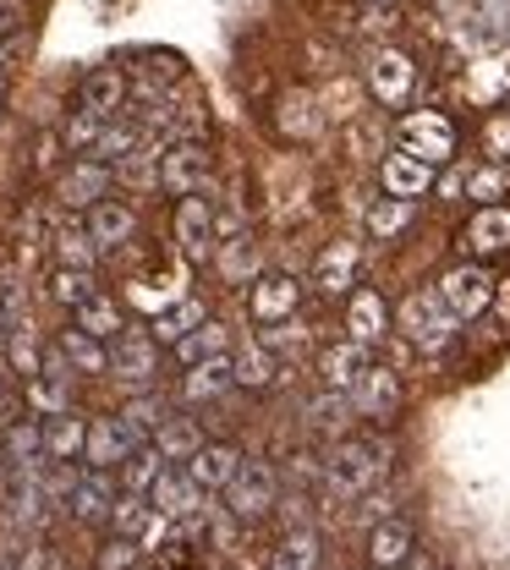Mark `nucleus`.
<instances>
[{"mask_svg": "<svg viewBox=\"0 0 510 570\" xmlns=\"http://www.w3.org/2000/svg\"><path fill=\"white\" fill-rule=\"evenodd\" d=\"M346 330H352V341L367 346V352L390 335V307H384V296H379L373 285H357V291H352V302H346Z\"/></svg>", "mask_w": 510, "mask_h": 570, "instance_id": "ddd939ff", "label": "nucleus"}, {"mask_svg": "<svg viewBox=\"0 0 510 570\" xmlns=\"http://www.w3.org/2000/svg\"><path fill=\"white\" fill-rule=\"evenodd\" d=\"M275 367H281V362H275V352H269L264 341L247 346L242 356H231V379H236L242 390H269V384H275Z\"/></svg>", "mask_w": 510, "mask_h": 570, "instance_id": "72a5a7b5", "label": "nucleus"}, {"mask_svg": "<svg viewBox=\"0 0 510 570\" xmlns=\"http://www.w3.org/2000/svg\"><path fill=\"white\" fill-rule=\"evenodd\" d=\"M412 214H418V198H379V204L367 209V236L390 242V236H401V230L412 225Z\"/></svg>", "mask_w": 510, "mask_h": 570, "instance_id": "c9c22d12", "label": "nucleus"}, {"mask_svg": "<svg viewBox=\"0 0 510 570\" xmlns=\"http://www.w3.org/2000/svg\"><path fill=\"white\" fill-rule=\"evenodd\" d=\"M176 242H182V253H187L193 264L215 258V209H209V198L187 193V198L176 204Z\"/></svg>", "mask_w": 510, "mask_h": 570, "instance_id": "1a4fd4ad", "label": "nucleus"}, {"mask_svg": "<svg viewBox=\"0 0 510 570\" xmlns=\"http://www.w3.org/2000/svg\"><path fill=\"white\" fill-rule=\"evenodd\" d=\"M219 275L231 285L253 281V275H258V247H253L247 236H231V242L219 247Z\"/></svg>", "mask_w": 510, "mask_h": 570, "instance_id": "79ce46f5", "label": "nucleus"}, {"mask_svg": "<svg viewBox=\"0 0 510 570\" xmlns=\"http://www.w3.org/2000/svg\"><path fill=\"white\" fill-rule=\"evenodd\" d=\"M0 570H11V566H0Z\"/></svg>", "mask_w": 510, "mask_h": 570, "instance_id": "13d9d810", "label": "nucleus"}, {"mask_svg": "<svg viewBox=\"0 0 510 570\" xmlns=\"http://www.w3.org/2000/svg\"><path fill=\"white\" fill-rule=\"evenodd\" d=\"M412 549H418L412 521H379V527L367 532V560H373V570H395Z\"/></svg>", "mask_w": 510, "mask_h": 570, "instance_id": "412c9836", "label": "nucleus"}, {"mask_svg": "<svg viewBox=\"0 0 510 570\" xmlns=\"http://www.w3.org/2000/svg\"><path fill=\"white\" fill-rule=\"evenodd\" d=\"M72 324L82 330V335H94V341H116L121 335V307L110 302V296H88V302H77L72 307Z\"/></svg>", "mask_w": 510, "mask_h": 570, "instance_id": "c756f323", "label": "nucleus"}, {"mask_svg": "<svg viewBox=\"0 0 510 570\" xmlns=\"http://www.w3.org/2000/svg\"><path fill=\"white\" fill-rule=\"evenodd\" d=\"M110 165H99V159H77L72 170L56 181V198L67 204V209H94L105 193H110Z\"/></svg>", "mask_w": 510, "mask_h": 570, "instance_id": "dca6fc26", "label": "nucleus"}, {"mask_svg": "<svg viewBox=\"0 0 510 570\" xmlns=\"http://www.w3.org/2000/svg\"><path fill=\"white\" fill-rule=\"evenodd\" d=\"M384 466H390V450L379 439H346V444H335V455L324 461L318 478L335 499H357L384 478Z\"/></svg>", "mask_w": 510, "mask_h": 570, "instance_id": "f257e3e1", "label": "nucleus"}, {"mask_svg": "<svg viewBox=\"0 0 510 570\" xmlns=\"http://www.w3.org/2000/svg\"><path fill=\"white\" fill-rule=\"evenodd\" d=\"M204 318H209V313H204V302H193V296H187V302L165 307V313L148 324V341H154V346H176V341H182L187 330H198Z\"/></svg>", "mask_w": 510, "mask_h": 570, "instance_id": "2f4dec72", "label": "nucleus"}, {"mask_svg": "<svg viewBox=\"0 0 510 570\" xmlns=\"http://www.w3.org/2000/svg\"><path fill=\"white\" fill-rule=\"evenodd\" d=\"M269 570H318V538H313V532L281 538L275 554H269Z\"/></svg>", "mask_w": 510, "mask_h": 570, "instance_id": "58836bf2", "label": "nucleus"}, {"mask_svg": "<svg viewBox=\"0 0 510 570\" xmlns=\"http://www.w3.org/2000/svg\"><path fill=\"white\" fill-rule=\"evenodd\" d=\"M105 373H116L121 384H133V390H148L154 384V373H159V346L148 341V330H127V335H116V346L105 352Z\"/></svg>", "mask_w": 510, "mask_h": 570, "instance_id": "0eeeda50", "label": "nucleus"}, {"mask_svg": "<svg viewBox=\"0 0 510 570\" xmlns=\"http://www.w3.org/2000/svg\"><path fill=\"white\" fill-rule=\"evenodd\" d=\"M247 307H253L258 324H281V318H292L296 307H302V281L296 275H258Z\"/></svg>", "mask_w": 510, "mask_h": 570, "instance_id": "f8f14e48", "label": "nucleus"}, {"mask_svg": "<svg viewBox=\"0 0 510 570\" xmlns=\"http://www.w3.org/2000/svg\"><path fill=\"white\" fill-rule=\"evenodd\" d=\"M379 181H384V193H390V198H423V193L434 187V165H423L418 154L395 148V154L379 165Z\"/></svg>", "mask_w": 510, "mask_h": 570, "instance_id": "f3484780", "label": "nucleus"}, {"mask_svg": "<svg viewBox=\"0 0 510 570\" xmlns=\"http://www.w3.org/2000/svg\"><path fill=\"white\" fill-rule=\"evenodd\" d=\"M127 433H121V423L116 417H99V423H88V433H82V461L88 466H99V472H110V466H121L127 461Z\"/></svg>", "mask_w": 510, "mask_h": 570, "instance_id": "4be33fe9", "label": "nucleus"}, {"mask_svg": "<svg viewBox=\"0 0 510 570\" xmlns=\"http://www.w3.org/2000/svg\"><path fill=\"white\" fill-rule=\"evenodd\" d=\"M236 379H231V356H204V362H187V379H182V395L198 406V401H219L225 390H231Z\"/></svg>", "mask_w": 510, "mask_h": 570, "instance_id": "b1692460", "label": "nucleus"}, {"mask_svg": "<svg viewBox=\"0 0 510 570\" xmlns=\"http://www.w3.org/2000/svg\"><path fill=\"white\" fill-rule=\"evenodd\" d=\"M6 335H11V313H6V302H0V346H6Z\"/></svg>", "mask_w": 510, "mask_h": 570, "instance_id": "5fc2aeb1", "label": "nucleus"}, {"mask_svg": "<svg viewBox=\"0 0 510 570\" xmlns=\"http://www.w3.org/2000/svg\"><path fill=\"white\" fill-rule=\"evenodd\" d=\"M11 570H61V560H56L50 549H22V560Z\"/></svg>", "mask_w": 510, "mask_h": 570, "instance_id": "3c124183", "label": "nucleus"}, {"mask_svg": "<svg viewBox=\"0 0 510 570\" xmlns=\"http://www.w3.org/2000/svg\"><path fill=\"white\" fill-rule=\"evenodd\" d=\"M412 82H418V67H412V56H401V50H379V56L367 61V88H373L379 105H406V99H412Z\"/></svg>", "mask_w": 510, "mask_h": 570, "instance_id": "9d476101", "label": "nucleus"}, {"mask_svg": "<svg viewBox=\"0 0 510 570\" xmlns=\"http://www.w3.org/2000/svg\"><path fill=\"white\" fill-rule=\"evenodd\" d=\"M357 258H363V253H357V242L330 247V253L313 264V285H318V291H330V296H335V291H352V285H357Z\"/></svg>", "mask_w": 510, "mask_h": 570, "instance_id": "bb28decb", "label": "nucleus"}, {"mask_svg": "<svg viewBox=\"0 0 510 570\" xmlns=\"http://www.w3.org/2000/svg\"><path fill=\"white\" fill-rule=\"evenodd\" d=\"M94 291H99L94 269H67V264H61V269L50 275V296H56L61 307H77V302H88Z\"/></svg>", "mask_w": 510, "mask_h": 570, "instance_id": "c03bdc74", "label": "nucleus"}, {"mask_svg": "<svg viewBox=\"0 0 510 570\" xmlns=\"http://www.w3.org/2000/svg\"><path fill=\"white\" fill-rule=\"evenodd\" d=\"M236 466H242V450H236V444H198V450L187 455V478H193L204 494H209V489H225Z\"/></svg>", "mask_w": 510, "mask_h": 570, "instance_id": "6ab92c4d", "label": "nucleus"}, {"mask_svg": "<svg viewBox=\"0 0 510 570\" xmlns=\"http://www.w3.org/2000/svg\"><path fill=\"white\" fill-rule=\"evenodd\" d=\"M346 406H352L357 417H373V423L395 417V412H401V379H395L390 367H373V362H367L363 379L346 390Z\"/></svg>", "mask_w": 510, "mask_h": 570, "instance_id": "6e6552de", "label": "nucleus"}, {"mask_svg": "<svg viewBox=\"0 0 510 570\" xmlns=\"http://www.w3.org/2000/svg\"><path fill=\"white\" fill-rule=\"evenodd\" d=\"M56 352L67 356V362H72L77 373H105V341H94V335H82V330H67V335H61V346H56Z\"/></svg>", "mask_w": 510, "mask_h": 570, "instance_id": "a19ab883", "label": "nucleus"}, {"mask_svg": "<svg viewBox=\"0 0 510 570\" xmlns=\"http://www.w3.org/2000/svg\"><path fill=\"white\" fill-rule=\"evenodd\" d=\"M170 198H187V193H204V181H209V154H204V142L182 138V142H165L159 148V176H154Z\"/></svg>", "mask_w": 510, "mask_h": 570, "instance_id": "20e7f679", "label": "nucleus"}, {"mask_svg": "<svg viewBox=\"0 0 510 570\" xmlns=\"http://www.w3.org/2000/svg\"><path fill=\"white\" fill-rule=\"evenodd\" d=\"M22 28V0H0V39H11Z\"/></svg>", "mask_w": 510, "mask_h": 570, "instance_id": "603ef678", "label": "nucleus"}, {"mask_svg": "<svg viewBox=\"0 0 510 570\" xmlns=\"http://www.w3.org/2000/svg\"><path fill=\"white\" fill-rule=\"evenodd\" d=\"M56 258H61L67 269H94L99 247H94V236H88L82 225H61V230H56Z\"/></svg>", "mask_w": 510, "mask_h": 570, "instance_id": "37998d69", "label": "nucleus"}, {"mask_svg": "<svg viewBox=\"0 0 510 570\" xmlns=\"http://www.w3.org/2000/svg\"><path fill=\"white\" fill-rule=\"evenodd\" d=\"M461 247H467V253H478V258L506 253L510 247V209L506 204H478V214H472V219H467V230H461Z\"/></svg>", "mask_w": 510, "mask_h": 570, "instance_id": "2eb2a0df", "label": "nucleus"}, {"mask_svg": "<svg viewBox=\"0 0 510 570\" xmlns=\"http://www.w3.org/2000/svg\"><path fill=\"white\" fill-rule=\"evenodd\" d=\"M148 504H154V515H170V521H187V515H198L204 510V489L187 478V472H159L154 483H148Z\"/></svg>", "mask_w": 510, "mask_h": 570, "instance_id": "9b49d317", "label": "nucleus"}, {"mask_svg": "<svg viewBox=\"0 0 510 570\" xmlns=\"http://www.w3.org/2000/svg\"><path fill=\"white\" fill-rule=\"evenodd\" d=\"M0 455H6L11 466H33V461H45L39 423H6V433H0Z\"/></svg>", "mask_w": 510, "mask_h": 570, "instance_id": "4c0bfd02", "label": "nucleus"}, {"mask_svg": "<svg viewBox=\"0 0 510 570\" xmlns=\"http://www.w3.org/2000/svg\"><path fill=\"white\" fill-rule=\"evenodd\" d=\"M6 67H11V50H6V39H0V77H6Z\"/></svg>", "mask_w": 510, "mask_h": 570, "instance_id": "6e6d98bb", "label": "nucleus"}, {"mask_svg": "<svg viewBox=\"0 0 510 570\" xmlns=\"http://www.w3.org/2000/svg\"><path fill=\"white\" fill-rule=\"evenodd\" d=\"M138 560H144V543L138 538H110L99 549V570H138Z\"/></svg>", "mask_w": 510, "mask_h": 570, "instance_id": "a18cd8bd", "label": "nucleus"}, {"mask_svg": "<svg viewBox=\"0 0 510 570\" xmlns=\"http://www.w3.org/2000/svg\"><path fill=\"white\" fill-rule=\"evenodd\" d=\"M165 472V455L154 450V444H138V450H127V461H121V494H148V483Z\"/></svg>", "mask_w": 510, "mask_h": 570, "instance_id": "e433bc0d", "label": "nucleus"}, {"mask_svg": "<svg viewBox=\"0 0 510 570\" xmlns=\"http://www.w3.org/2000/svg\"><path fill=\"white\" fill-rule=\"evenodd\" d=\"M401 148L439 170V165L455 159V127L439 110H412V116H401Z\"/></svg>", "mask_w": 510, "mask_h": 570, "instance_id": "39448f33", "label": "nucleus"}, {"mask_svg": "<svg viewBox=\"0 0 510 570\" xmlns=\"http://www.w3.org/2000/svg\"><path fill=\"white\" fill-rule=\"evenodd\" d=\"M401 330H406V341L412 346H423V352H444L450 346V335H455V313L439 302V291H412L406 302H401Z\"/></svg>", "mask_w": 510, "mask_h": 570, "instance_id": "7ed1b4c3", "label": "nucleus"}, {"mask_svg": "<svg viewBox=\"0 0 510 570\" xmlns=\"http://www.w3.org/2000/svg\"><path fill=\"white\" fill-rule=\"evenodd\" d=\"M198 444H204V433H198L193 417H165V423L154 428V450H159L165 461H187Z\"/></svg>", "mask_w": 510, "mask_h": 570, "instance_id": "f704fd0d", "label": "nucleus"}, {"mask_svg": "<svg viewBox=\"0 0 510 570\" xmlns=\"http://www.w3.org/2000/svg\"><path fill=\"white\" fill-rule=\"evenodd\" d=\"M379 6H384V0H379Z\"/></svg>", "mask_w": 510, "mask_h": 570, "instance_id": "bf43d9fd", "label": "nucleus"}, {"mask_svg": "<svg viewBox=\"0 0 510 570\" xmlns=\"http://www.w3.org/2000/svg\"><path fill=\"white\" fill-rule=\"evenodd\" d=\"M483 154H489V159H510V110H500V116L483 127Z\"/></svg>", "mask_w": 510, "mask_h": 570, "instance_id": "de8ad7c7", "label": "nucleus"}, {"mask_svg": "<svg viewBox=\"0 0 510 570\" xmlns=\"http://www.w3.org/2000/svg\"><path fill=\"white\" fill-rule=\"evenodd\" d=\"M341 412H346V395H335V390H324L313 406H307V428H330L341 423Z\"/></svg>", "mask_w": 510, "mask_h": 570, "instance_id": "09e8293b", "label": "nucleus"}, {"mask_svg": "<svg viewBox=\"0 0 510 570\" xmlns=\"http://www.w3.org/2000/svg\"><path fill=\"white\" fill-rule=\"evenodd\" d=\"M225 341H231V335H225V324L204 318L198 330H187V335L176 341V356H182V362H204V356H219V352H225Z\"/></svg>", "mask_w": 510, "mask_h": 570, "instance_id": "ea45409f", "label": "nucleus"}, {"mask_svg": "<svg viewBox=\"0 0 510 570\" xmlns=\"http://www.w3.org/2000/svg\"><path fill=\"white\" fill-rule=\"evenodd\" d=\"M28 406L56 417V412H72V373H56V367H39L28 379Z\"/></svg>", "mask_w": 510, "mask_h": 570, "instance_id": "cd10ccee", "label": "nucleus"}, {"mask_svg": "<svg viewBox=\"0 0 510 570\" xmlns=\"http://www.w3.org/2000/svg\"><path fill=\"white\" fill-rule=\"evenodd\" d=\"M231 236H242V209L236 204L215 214V242H231Z\"/></svg>", "mask_w": 510, "mask_h": 570, "instance_id": "8fccbe9b", "label": "nucleus"}, {"mask_svg": "<svg viewBox=\"0 0 510 570\" xmlns=\"http://www.w3.org/2000/svg\"><path fill=\"white\" fill-rule=\"evenodd\" d=\"M82 230L94 236V247H99V253H110V247H127V242L138 236V214L127 209V204L99 198V204L88 209V225H82Z\"/></svg>", "mask_w": 510, "mask_h": 570, "instance_id": "a211bd4d", "label": "nucleus"}, {"mask_svg": "<svg viewBox=\"0 0 510 570\" xmlns=\"http://www.w3.org/2000/svg\"><path fill=\"white\" fill-rule=\"evenodd\" d=\"M105 521H110V532H116V538H138V543H144V538L159 532V521H165V515H154L148 494H116V504H110V515H105Z\"/></svg>", "mask_w": 510, "mask_h": 570, "instance_id": "5701e85b", "label": "nucleus"}, {"mask_svg": "<svg viewBox=\"0 0 510 570\" xmlns=\"http://www.w3.org/2000/svg\"><path fill=\"white\" fill-rule=\"evenodd\" d=\"M170 412H165V401L159 395H138V401H127L121 412H116V423H121V433H127V444L138 450V444H148L154 439V428L165 423Z\"/></svg>", "mask_w": 510, "mask_h": 570, "instance_id": "c85d7f7f", "label": "nucleus"}, {"mask_svg": "<svg viewBox=\"0 0 510 570\" xmlns=\"http://www.w3.org/2000/svg\"><path fill=\"white\" fill-rule=\"evenodd\" d=\"M0 105H6V94H0Z\"/></svg>", "mask_w": 510, "mask_h": 570, "instance_id": "4d7b16f0", "label": "nucleus"}, {"mask_svg": "<svg viewBox=\"0 0 510 570\" xmlns=\"http://www.w3.org/2000/svg\"><path fill=\"white\" fill-rule=\"evenodd\" d=\"M461 193L478 198V204H500V198H510V165L506 159H483L478 170L461 176Z\"/></svg>", "mask_w": 510, "mask_h": 570, "instance_id": "473e14b6", "label": "nucleus"}, {"mask_svg": "<svg viewBox=\"0 0 510 570\" xmlns=\"http://www.w3.org/2000/svg\"><path fill=\"white\" fill-rule=\"evenodd\" d=\"M82 433L88 423L72 412H56L39 423V444H45V461H82Z\"/></svg>", "mask_w": 510, "mask_h": 570, "instance_id": "393cba45", "label": "nucleus"}, {"mask_svg": "<svg viewBox=\"0 0 510 570\" xmlns=\"http://www.w3.org/2000/svg\"><path fill=\"white\" fill-rule=\"evenodd\" d=\"M439 302L455 313V324H461V318H478V313H489V302H494V275H489L483 264H455V269L439 281Z\"/></svg>", "mask_w": 510, "mask_h": 570, "instance_id": "423d86ee", "label": "nucleus"}, {"mask_svg": "<svg viewBox=\"0 0 510 570\" xmlns=\"http://www.w3.org/2000/svg\"><path fill=\"white\" fill-rule=\"evenodd\" d=\"M110 504H116V483H110V472H99V466H88V472H77L72 489H67V510H72V521H105L110 515Z\"/></svg>", "mask_w": 510, "mask_h": 570, "instance_id": "4468645a", "label": "nucleus"}, {"mask_svg": "<svg viewBox=\"0 0 510 570\" xmlns=\"http://www.w3.org/2000/svg\"><path fill=\"white\" fill-rule=\"evenodd\" d=\"M275 504H281V478H275V466L242 455V466H236L231 483H225V510H231L236 521H264Z\"/></svg>", "mask_w": 510, "mask_h": 570, "instance_id": "f03ea898", "label": "nucleus"}, {"mask_svg": "<svg viewBox=\"0 0 510 570\" xmlns=\"http://www.w3.org/2000/svg\"><path fill=\"white\" fill-rule=\"evenodd\" d=\"M395 570H434V560H429V554H418V549H412V554H406V560H401V566Z\"/></svg>", "mask_w": 510, "mask_h": 570, "instance_id": "864d4df0", "label": "nucleus"}, {"mask_svg": "<svg viewBox=\"0 0 510 570\" xmlns=\"http://www.w3.org/2000/svg\"><path fill=\"white\" fill-rule=\"evenodd\" d=\"M82 110H94L99 121L121 116V110H127V77L116 67H94L82 77Z\"/></svg>", "mask_w": 510, "mask_h": 570, "instance_id": "aec40b11", "label": "nucleus"}, {"mask_svg": "<svg viewBox=\"0 0 510 570\" xmlns=\"http://www.w3.org/2000/svg\"><path fill=\"white\" fill-rule=\"evenodd\" d=\"M99 127H105V121H99L94 110H77L72 121L61 127V142H67L72 154H88V148H94V138H99Z\"/></svg>", "mask_w": 510, "mask_h": 570, "instance_id": "49530a36", "label": "nucleus"}, {"mask_svg": "<svg viewBox=\"0 0 510 570\" xmlns=\"http://www.w3.org/2000/svg\"><path fill=\"white\" fill-rule=\"evenodd\" d=\"M138 142H144V127H138V121H121V116H110V121L99 127L94 148H88V159H99V165H116V159H127Z\"/></svg>", "mask_w": 510, "mask_h": 570, "instance_id": "7c9ffc66", "label": "nucleus"}, {"mask_svg": "<svg viewBox=\"0 0 510 570\" xmlns=\"http://www.w3.org/2000/svg\"><path fill=\"white\" fill-rule=\"evenodd\" d=\"M363 367H367V346H357V341H346V346H330V352L318 356L324 390H335V395H346V390L363 379Z\"/></svg>", "mask_w": 510, "mask_h": 570, "instance_id": "a878e982", "label": "nucleus"}]
</instances>
